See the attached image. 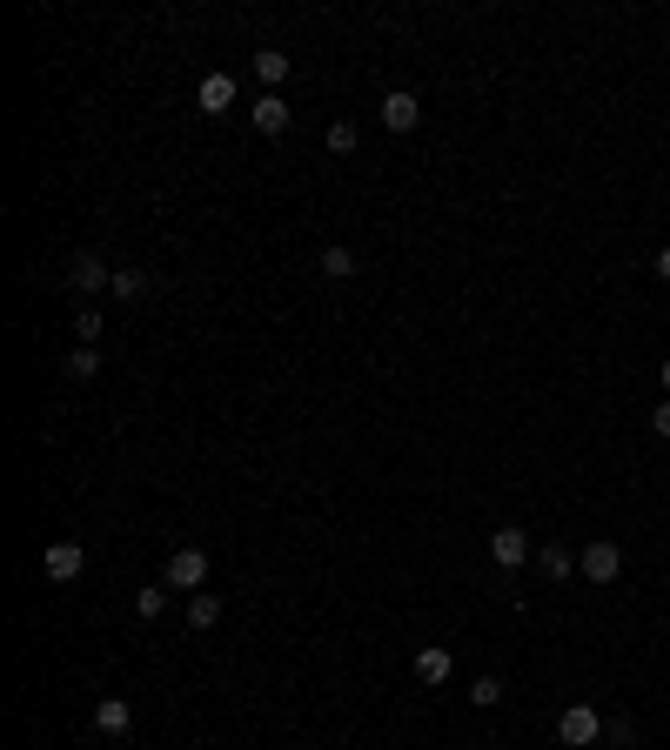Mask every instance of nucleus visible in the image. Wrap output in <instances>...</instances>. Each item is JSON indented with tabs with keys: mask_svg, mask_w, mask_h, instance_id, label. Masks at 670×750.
<instances>
[{
	"mask_svg": "<svg viewBox=\"0 0 670 750\" xmlns=\"http://www.w3.org/2000/svg\"><path fill=\"white\" fill-rule=\"evenodd\" d=\"M650 429H657V436H670V402L657 409V416H650Z\"/></svg>",
	"mask_w": 670,
	"mask_h": 750,
	"instance_id": "4be33fe9",
	"label": "nucleus"
},
{
	"mask_svg": "<svg viewBox=\"0 0 670 750\" xmlns=\"http://www.w3.org/2000/svg\"><path fill=\"white\" fill-rule=\"evenodd\" d=\"M168 583H175V590H201V583H208V550H195V543L175 550L168 556Z\"/></svg>",
	"mask_w": 670,
	"mask_h": 750,
	"instance_id": "7ed1b4c3",
	"label": "nucleus"
},
{
	"mask_svg": "<svg viewBox=\"0 0 670 750\" xmlns=\"http://www.w3.org/2000/svg\"><path fill=\"white\" fill-rule=\"evenodd\" d=\"M557 737H563V744H570V750L597 744V737H603V717H597V710H590V704H570V710H563V717H557Z\"/></svg>",
	"mask_w": 670,
	"mask_h": 750,
	"instance_id": "f257e3e1",
	"label": "nucleus"
},
{
	"mask_svg": "<svg viewBox=\"0 0 670 750\" xmlns=\"http://www.w3.org/2000/svg\"><path fill=\"white\" fill-rule=\"evenodd\" d=\"M469 704H503V677H476V684H469Z\"/></svg>",
	"mask_w": 670,
	"mask_h": 750,
	"instance_id": "f3484780",
	"label": "nucleus"
},
{
	"mask_svg": "<svg viewBox=\"0 0 670 750\" xmlns=\"http://www.w3.org/2000/svg\"><path fill=\"white\" fill-rule=\"evenodd\" d=\"M161 610H168V596H161V590H134V617H148V623H155Z\"/></svg>",
	"mask_w": 670,
	"mask_h": 750,
	"instance_id": "aec40b11",
	"label": "nucleus"
},
{
	"mask_svg": "<svg viewBox=\"0 0 670 750\" xmlns=\"http://www.w3.org/2000/svg\"><path fill=\"white\" fill-rule=\"evenodd\" d=\"M255 128L282 134V128H289V101H282V94H262V101H255Z\"/></svg>",
	"mask_w": 670,
	"mask_h": 750,
	"instance_id": "9b49d317",
	"label": "nucleus"
},
{
	"mask_svg": "<svg viewBox=\"0 0 670 750\" xmlns=\"http://www.w3.org/2000/svg\"><path fill=\"white\" fill-rule=\"evenodd\" d=\"M74 335H81V349H94V335H101V315L81 309V315H74Z\"/></svg>",
	"mask_w": 670,
	"mask_h": 750,
	"instance_id": "412c9836",
	"label": "nucleus"
},
{
	"mask_svg": "<svg viewBox=\"0 0 670 750\" xmlns=\"http://www.w3.org/2000/svg\"><path fill=\"white\" fill-rule=\"evenodd\" d=\"M577 570L590 576V583H617V570H624V550H617V543H590Z\"/></svg>",
	"mask_w": 670,
	"mask_h": 750,
	"instance_id": "39448f33",
	"label": "nucleus"
},
{
	"mask_svg": "<svg viewBox=\"0 0 670 750\" xmlns=\"http://www.w3.org/2000/svg\"><path fill=\"white\" fill-rule=\"evenodd\" d=\"M449 670H456V657H449L443 643H423V650H416V677H423L429 690H436V684H449Z\"/></svg>",
	"mask_w": 670,
	"mask_h": 750,
	"instance_id": "6e6552de",
	"label": "nucleus"
},
{
	"mask_svg": "<svg viewBox=\"0 0 670 750\" xmlns=\"http://www.w3.org/2000/svg\"><path fill=\"white\" fill-rule=\"evenodd\" d=\"M235 108V74H201V114H228Z\"/></svg>",
	"mask_w": 670,
	"mask_h": 750,
	"instance_id": "1a4fd4ad",
	"label": "nucleus"
},
{
	"mask_svg": "<svg viewBox=\"0 0 670 750\" xmlns=\"http://www.w3.org/2000/svg\"><path fill=\"white\" fill-rule=\"evenodd\" d=\"M329 155H356V121H335L329 128Z\"/></svg>",
	"mask_w": 670,
	"mask_h": 750,
	"instance_id": "6ab92c4d",
	"label": "nucleus"
},
{
	"mask_svg": "<svg viewBox=\"0 0 670 750\" xmlns=\"http://www.w3.org/2000/svg\"><path fill=\"white\" fill-rule=\"evenodd\" d=\"M94 730H101V737H128V730H134L128 697H101V704H94Z\"/></svg>",
	"mask_w": 670,
	"mask_h": 750,
	"instance_id": "423d86ee",
	"label": "nucleus"
},
{
	"mask_svg": "<svg viewBox=\"0 0 670 750\" xmlns=\"http://www.w3.org/2000/svg\"><path fill=\"white\" fill-rule=\"evenodd\" d=\"M41 570L54 576V583H74V576L88 570V550L81 543H47V556H41Z\"/></svg>",
	"mask_w": 670,
	"mask_h": 750,
	"instance_id": "20e7f679",
	"label": "nucleus"
},
{
	"mask_svg": "<svg viewBox=\"0 0 670 750\" xmlns=\"http://www.w3.org/2000/svg\"><path fill=\"white\" fill-rule=\"evenodd\" d=\"M67 288H74V295H101V288H114V268L101 262V255H74V268H67Z\"/></svg>",
	"mask_w": 670,
	"mask_h": 750,
	"instance_id": "f03ea898",
	"label": "nucleus"
},
{
	"mask_svg": "<svg viewBox=\"0 0 670 750\" xmlns=\"http://www.w3.org/2000/svg\"><path fill=\"white\" fill-rule=\"evenodd\" d=\"M322 275H329V282H349V275H356V255H349L342 242H329L322 248Z\"/></svg>",
	"mask_w": 670,
	"mask_h": 750,
	"instance_id": "ddd939ff",
	"label": "nucleus"
},
{
	"mask_svg": "<svg viewBox=\"0 0 670 750\" xmlns=\"http://www.w3.org/2000/svg\"><path fill=\"white\" fill-rule=\"evenodd\" d=\"M188 623H195V630H215V623H222V596L195 590V596H188Z\"/></svg>",
	"mask_w": 670,
	"mask_h": 750,
	"instance_id": "f8f14e48",
	"label": "nucleus"
},
{
	"mask_svg": "<svg viewBox=\"0 0 670 750\" xmlns=\"http://www.w3.org/2000/svg\"><path fill=\"white\" fill-rule=\"evenodd\" d=\"M536 563H543V576H570V570H577V556L563 550V543H550V550L536 556Z\"/></svg>",
	"mask_w": 670,
	"mask_h": 750,
	"instance_id": "dca6fc26",
	"label": "nucleus"
},
{
	"mask_svg": "<svg viewBox=\"0 0 670 750\" xmlns=\"http://www.w3.org/2000/svg\"><path fill=\"white\" fill-rule=\"evenodd\" d=\"M114 295H121V302H141V295H148V268H114Z\"/></svg>",
	"mask_w": 670,
	"mask_h": 750,
	"instance_id": "2eb2a0df",
	"label": "nucleus"
},
{
	"mask_svg": "<svg viewBox=\"0 0 670 750\" xmlns=\"http://www.w3.org/2000/svg\"><path fill=\"white\" fill-rule=\"evenodd\" d=\"M490 556L503 563V570H523V556H530V536H523V530H496V536H490Z\"/></svg>",
	"mask_w": 670,
	"mask_h": 750,
	"instance_id": "9d476101",
	"label": "nucleus"
},
{
	"mask_svg": "<svg viewBox=\"0 0 670 750\" xmlns=\"http://www.w3.org/2000/svg\"><path fill=\"white\" fill-rule=\"evenodd\" d=\"M67 375H81V382H94V375H101V355H94V349H74V355H67Z\"/></svg>",
	"mask_w": 670,
	"mask_h": 750,
	"instance_id": "a211bd4d",
	"label": "nucleus"
},
{
	"mask_svg": "<svg viewBox=\"0 0 670 750\" xmlns=\"http://www.w3.org/2000/svg\"><path fill=\"white\" fill-rule=\"evenodd\" d=\"M657 375H664V389H670V362H664V369H657Z\"/></svg>",
	"mask_w": 670,
	"mask_h": 750,
	"instance_id": "b1692460",
	"label": "nucleus"
},
{
	"mask_svg": "<svg viewBox=\"0 0 670 750\" xmlns=\"http://www.w3.org/2000/svg\"><path fill=\"white\" fill-rule=\"evenodd\" d=\"M255 74H262L268 88H275V81H289V54H282V47H262V54H255Z\"/></svg>",
	"mask_w": 670,
	"mask_h": 750,
	"instance_id": "4468645a",
	"label": "nucleus"
},
{
	"mask_svg": "<svg viewBox=\"0 0 670 750\" xmlns=\"http://www.w3.org/2000/svg\"><path fill=\"white\" fill-rule=\"evenodd\" d=\"M416 114H423V108H416V94H409V88H396V94H382V128H396V134H409V128H416Z\"/></svg>",
	"mask_w": 670,
	"mask_h": 750,
	"instance_id": "0eeeda50",
	"label": "nucleus"
},
{
	"mask_svg": "<svg viewBox=\"0 0 670 750\" xmlns=\"http://www.w3.org/2000/svg\"><path fill=\"white\" fill-rule=\"evenodd\" d=\"M657 275H664V282H670V248H664V255H657Z\"/></svg>",
	"mask_w": 670,
	"mask_h": 750,
	"instance_id": "5701e85b",
	"label": "nucleus"
}]
</instances>
